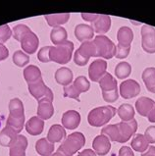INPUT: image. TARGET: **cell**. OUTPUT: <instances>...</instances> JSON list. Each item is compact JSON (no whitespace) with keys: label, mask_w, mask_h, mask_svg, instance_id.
I'll return each instance as SVG.
<instances>
[{"label":"cell","mask_w":155,"mask_h":156,"mask_svg":"<svg viewBox=\"0 0 155 156\" xmlns=\"http://www.w3.org/2000/svg\"><path fill=\"white\" fill-rule=\"evenodd\" d=\"M138 130V122L132 119L129 122H120L117 124L107 125L102 128L101 133L106 136L111 141L124 144L131 140Z\"/></svg>","instance_id":"obj_1"},{"label":"cell","mask_w":155,"mask_h":156,"mask_svg":"<svg viewBox=\"0 0 155 156\" xmlns=\"http://www.w3.org/2000/svg\"><path fill=\"white\" fill-rule=\"evenodd\" d=\"M86 144V136L81 132L72 133L62 141L56 151L62 154V156H73L79 150H81Z\"/></svg>","instance_id":"obj_2"},{"label":"cell","mask_w":155,"mask_h":156,"mask_svg":"<svg viewBox=\"0 0 155 156\" xmlns=\"http://www.w3.org/2000/svg\"><path fill=\"white\" fill-rule=\"evenodd\" d=\"M117 113V109L113 106H99L90 110L87 115V122L92 127H102L107 125Z\"/></svg>","instance_id":"obj_3"},{"label":"cell","mask_w":155,"mask_h":156,"mask_svg":"<svg viewBox=\"0 0 155 156\" xmlns=\"http://www.w3.org/2000/svg\"><path fill=\"white\" fill-rule=\"evenodd\" d=\"M74 51V43L70 41H66L57 46H51L49 51L50 61L58 64H67L72 59Z\"/></svg>","instance_id":"obj_4"},{"label":"cell","mask_w":155,"mask_h":156,"mask_svg":"<svg viewBox=\"0 0 155 156\" xmlns=\"http://www.w3.org/2000/svg\"><path fill=\"white\" fill-rule=\"evenodd\" d=\"M96 47L95 57L104 58V59H111L116 53V45L109 37L105 35H96L92 39Z\"/></svg>","instance_id":"obj_5"},{"label":"cell","mask_w":155,"mask_h":156,"mask_svg":"<svg viewBox=\"0 0 155 156\" xmlns=\"http://www.w3.org/2000/svg\"><path fill=\"white\" fill-rule=\"evenodd\" d=\"M96 47L93 41H85L74 53V62L78 66H86L91 57H95Z\"/></svg>","instance_id":"obj_6"},{"label":"cell","mask_w":155,"mask_h":156,"mask_svg":"<svg viewBox=\"0 0 155 156\" xmlns=\"http://www.w3.org/2000/svg\"><path fill=\"white\" fill-rule=\"evenodd\" d=\"M140 34L143 49L148 54L155 53V28L152 26L143 25Z\"/></svg>","instance_id":"obj_7"},{"label":"cell","mask_w":155,"mask_h":156,"mask_svg":"<svg viewBox=\"0 0 155 156\" xmlns=\"http://www.w3.org/2000/svg\"><path fill=\"white\" fill-rule=\"evenodd\" d=\"M28 88L30 93L32 94L37 101L41 100L43 98H48L53 101V92L49 87L45 86L43 80L41 79L39 81L33 83H28Z\"/></svg>","instance_id":"obj_8"},{"label":"cell","mask_w":155,"mask_h":156,"mask_svg":"<svg viewBox=\"0 0 155 156\" xmlns=\"http://www.w3.org/2000/svg\"><path fill=\"white\" fill-rule=\"evenodd\" d=\"M140 93V86L135 80L128 79L121 83L119 88V94L125 99H131L138 96Z\"/></svg>","instance_id":"obj_9"},{"label":"cell","mask_w":155,"mask_h":156,"mask_svg":"<svg viewBox=\"0 0 155 156\" xmlns=\"http://www.w3.org/2000/svg\"><path fill=\"white\" fill-rule=\"evenodd\" d=\"M21 47L22 50L28 55H32L37 52L38 45H39V39L37 35L35 34L33 30H30L26 33L21 39Z\"/></svg>","instance_id":"obj_10"},{"label":"cell","mask_w":155,"mask_h":156,"mask_svg":"<svg viewBox=\"0 0 155 156\" xmlns=\"http://www.w3.org/2000/svg\"><path fill=\"white\" fill-rule=\"evenodd\" d=\"M107 70V62L104 59H96L90 65L88 76L92 82L98 83L99 80L103 77Z\"/></svg>","instance_id":"obj_11"},{"label":"cell","mask_w":155,"mask_h":156,"mask_svg":"<svg viewBox=\"0 0 155 156\" xmlns=\"http://www.w3.org/2000/svg\"><path fill=\"white\" fill-rule=\"evenodd\" d=\"M62 126L68 130H75L81 124V114L76 110H68L62 115Z\"/></svg>","instance_id":"obj_12"},{"label":"cell","mask_w":155,"mask_h":156,"mask_svg":"<svg viewBox=\"0 0 155 156\" xmlns=\"http://www.w3.org/2000/svg\"><path fill=\"white\" fill-rule=\"evenodd\" d=\"M92 148L96 155L105 156L111 149V140L101 133V135L95 136V139L92 141Z\"/></svg>","instance_id":"obj_13"},{"label":"cell","mask_w":155,"mask_h":156,"mask_svg":"<svg viewBox=\"0 0 155 156\" xmlns=\"http://www.w3.org/2000/svg\"><path fill=\"white\" fill-rule=\"evenodd\" d=\"M93 35H94V30L90 25L79 24L75 28V37L82 43L85 41H92Z\"/></svg>","instance_id":"obj_14"},{"label":"cell","mask_w":155,"mask_h":156,"mask_svg":"<svg viewBox=\"0 0 155 156\" xmlns=\"http://www.w3.org/2000/svg\"><path fill=\"white\" fill-rule=\"evenodd\" d=\"M37 102V117L42 119L43 121L50 119L54 114V106H53L52 100L43 98Z\"/></svg>","instance_id":"obj_15"},{"label":"cell","mask_w":155,"mask_h":156,"mask_svg":"<svg viewBox=\"0 0 155 156\" xmlns=\"http://www.w3.org/2000/svg\"><path fill=\"white\" fill-rule=\"evenodd\" d=\"M67 136H66V130L65 128L59 124H54L50 127L49 131L47 133V137L48 141L51 144H56V142H61L63 141Z\"/></svg>","instance_id":"obj_16"},{"label":"cell","mask_w":155,"mask_h":156,"mask_svg":"<svg viewBox=\"0 0 155 156\" xmlns=\"http://www.w3.org/2000/svg\"><path fill=\"white\" fill-rule=\"evenodd\" d=\"M26 147H28V139L19 133L17 140L9 148V156H26Z\"/></svg>","instance_id":"obj_17"},{"label":"cell","mask_w":155,"mask_h":156,"mask_svg":"<svg viewBox=\"0 0 155 156\" xmlns=\"http://www.w3.org/2000/svg\"><path fill=\"white\" fill-rule=\"evenodd\" d=\"M92 28L98 35H104L111 29V18L109 15H99L98 19L92 23Z\"/></svg>","instance_id":"obj_18"},{"label":"cell","mask_w":155,"mask_h":156,"mask_svg":"<svg viewBox=\"0 0 155 156\" xmlns=\"http://www.w3.org/2000/svg\"><path fill=\"white\" fill-rule=\"evenodd\" d=\"M44 121L37 116H33L26 123V131L30 136H38L43 132Z\"/></svg>","instance_id":"obj_19"},{"label":"cell","mask_w":155,"mask_h":156,"mask_svg":"<svg viewBox=\"0 0 155 156\" xmlns=\"http://www.w3.org/2000/svg\"><path fill=\"white\" fill-rule=\"evenodd\" d=\"M18 135L19 133H17L14 130L6 126L0 132V145L3 146V147L10 148L13 144L17 140Z\"/></svg>","instance_id":"obj_20"},{"label":"cell","mask_w":155,"mask_h":156,"mask_svg":"<svg viewBox=\"0 0 155 156\" xmlns=\"http://www.w3.org/2000/svg\"><path fill=\"white\" fill-rule=\"evenodd\" d=\"M155 106V101L149 97L143 96L136 101V110L143 117H147L148 113Z\"/></svg>","instance_id":"obj_21"},{"label":"cell","mask_w":155,"mask_h":156,"mask_svg":"<svg viewBox=\"0 0 155 156\" xmlns=\"http://www.w3.org/2000/svg\"><path fill=\"white\" fill-rule=\"evenodd\" d=\"M54 78L55 81L59 84L66 87L72 83L74 74L72 72V70H70L67 67H62V68H59L55 72Z\"/></svg>","instance_id":"obj_22"},{"label":"cell","mask_w":155,"mask_h":156,"mask_svg":"<svg viewBox=\"0 0 155 156\" xmlns=\"http://www.w3.org/2000/svg\"><path fill=\"white\" fill-rule=\"evenodd\" d=\"M70 13H60V14H49L45 15L44 18L47 22L48 26L52 28L62 27V25L66 24L70 19Z\"/></svg>","instance_id":"obj_23"},{"label":"cell","mask_w":155,"mask_h":156,"mask_svg":"<svg viewBox=\"0 0 155 156\" xmlns=\"http://www.w3.org/2000/svg\"><path fill=\"white\" fill-rule=\"evenodd\" d=\"M117 39L118 43L125 46H131L134 39V33L129 27H121L117 32Z\"/></svg>","instance_id":"obj_24"},{"label":"cell","mask_w":155,"mask_h":156,"mask_svg":"<svg viewBox=\"0 0 155 156\" xmlns=\"http://www.w3.org/2000/svg\"><path fill=\"white\" fill-rule=\"evenodd\" d=\"M54 144L48 141L46 137L38 140L35 142V150L41 156H50L54 153Z\"/></svg>","instance_id":"obj_25"},{"label":"cell","mask_w":155,"mask_h":156,"mask_svg":"<svg viewBox=\"0 0 155 156\" xmlns=\"http://www.w3.org/2000/svg\"><path fill=\"white\" fill-rule=\"evenodd\" d=\"M143 81L146 87V90L151 93H155V68L148 67L144 69L141 75Z\"/></svg>","instance_id":"obj_26"},{"label":"cell","mask_w":155,"mask_h":156,"mask_svg":"<svg viewBox=\"0 0 155 156\" xmlns=\"http://www.w3.org/2000/svg\"><path fill=\"white\" fill-rule=\"evenodd\" d=\"M24 78L28 83H33L39 81L41 78V71L35 65H30L24 70Z\"/></svg>","instance_id":"obj_27"},{"label":"cell","mask_w":155,"mask_h":156,"mask_svg":"<svg viewBox=\"0 0 155 156\" xmlns=\"http://www.w3.org/2000/svg\"><path fill=\"white\" fill-rule=\"evenodd\" d=\"M99 87L101 88L102 91H110V90H114L118 88V83H117V80L115 79L113 76L106 72L105 75L102 78L99 80Z\"/></svg>","instance_id":"obj_28"},{"label":"cell","mask_w":155,"mask_h":156,"mask_svg":"<svg viewBox=\"0 0 155 156\" xmlns=\"http://www.w3.org/2000/svg\"><path fill=\"white\" fill-rule=\"evenodd\" d=\"M131 146L132 150L138 151V152H144L149 147L148 141L145 139L144 135L141 133H136L131 141Z\"/></svg>","instance_id":"obj_29"},{"label":"cell","mask_w":155,"mask_h":156,"mask_svg":"<svg viewBox=\"0 0 155 156\" xmlns=\"http://www.w3.org/2000/svg\"><path fill=\"white\" fill-rule=\"evenodd\" d=\"M117 114L123 122H129L131 120L135 119L136 110L132 105L129 103H124L119 106V108L117 109Z\"/></svg>","instance_id":"obj_30"},{"label":"cell","mask_w":155,"mask_h":156,"mask_svg":"<svg viewBox=\"0 0 155 156\" xmlns=\"http://www.w3.org/2000/svg\"><path fill=\"white\" fill-rule=\"evenodd\" d=\"M67 37H68L67 30H66V29L63 28V27L53 28L50 33V39L55 46L65 42L67 41Z\"/></svg>","instance_id":"obj_31"},{"label":"cell","mask_w":155,"mask_h":156,"mask_svg":"<svg viewBox=\"0 0 155 156\" xmlns=\"http://www.w3.org/2000/svg\"><path fill=\"white\" fill-rule=\"evenodd\" d=\"M9 115L17 118L25 116L24 104L20 98L15 97V98H12L10 100L9 102Z\"/></svg>","instance_id":"obj_32"},{"label":"cell","mask_w":155,"mask_h":156,"mask_svg":"<svg viewBox=\"0 0 155 156\" xmlns=\"http://www.w3.org/2000/svg\"><path fill=\"white\" fill-rule=\"evenodd\" d=\"M132 73V66L128 62H120L115 67V76L120 79L124 80L128 78Z\"/></svg>","instance_id":"obj_33"},{"label":"cell","mask_w":155,"mask_h":156,"mask_svg":"<svg viewBox=\"0 0 155 156\" xmlns=\"http://www.w3.org/2000/svg\"><path fill=\"white\" fill-rule=\"evenodd\" d=\"M25 120H26L25 116L17 118V117H12V116L9 115L8 119H7L6 126L11 128L12 130H14L17 133H20L25 126Z\"/></svg>","instance_id":"obj_34"},{"label":"cell","mask_w":155,"mask_h":156,"mask_svg":"<svg viewBox=\"0 0 155 156\" xmlns=\"http://www.w3.org/2000/svg\"><path fill=\"white\" fill-rule=\"evenodd\" d=\"M73 84L79 94L88 91L90 88V83L85 76H79V77L76 78V80L73 82Z\"/></svg>","instance_id":"obj_35"},{"label":"cell","mask_w":155,"mask_h":156,"mask_svg":"<svg viewBox=\"0 0 155 156\" xmlns=\"http://www.w3.org/2000/svg\"><path fill=\"white\" fill-rule=\"evenodd\" d=\"M13 62L18 67H24L30 62V56L23 50H17L13 54Z\"/></svg>","instance_id":"obj_36"},{"label":"cell","mask_w":155,"mask_h":156,"mask_svg":"<svg viewBox=\"0 0 155 156\" xmlns=\"http://www.w3.org/2000/svg\"><path fill=\"white\" fill-rule=\"evenodd\" d=\"M30 30H30L26 25H24V24L16 25L12 30L13 37H14V38L17 41H21L22 37H23L26 33H29Z\"/></svg>","instance_id":"obj_37"},{"label":"cell","mask_w":155,"mask_h":156,"mask_svg":"<svg viewBox=\"0 0 155 156\" xmlns=\"http://www.w3.org/2000/svg\"><path fill=\"white\" fill-rule=\"evenodd\" d=\"M63 91H64L65 97H69V98H73L77 101H81V99H79V93L78 92V90H76V88H75L73 83L64 87Z\"/></svg>","instance_id":"obj_38"},{"label":"cell","mask_w":155,"mask_h":156,"mask_svg":"<svg viewBox=\"0 0 155 156\" xmlns=\"http://www.w3.org/2000/svg\"><path fill=\"white\" fill-rule=\"evenodd\" d=\"M13 35L12 30L8 25H3L0 26V44L3 45L9 38Z\"/></svg>","instance_id":"obj_39"},{"label":"cell","mask_w":155,"mask_h":156,"mask_svg":"<svg viewBox=\"0 0 155 156\" xmlns=\"http://www.w3.org/2000/svg\"><path fill=\"white\" fill-rule=\"evenodd\" d=\"M131 46H125L122 44H117L116 46V53H115V57L118 59H125L130 54Z\"/></svg>","instance_id":"obj_40"},{"label":"cell","mask_w":155,"mask_h":156,"mask_svg":"<svg viewBox=\"0 0 155 156\" xmlns=\"http://www.w3.org/2000/svg\"><path fill=\"white\" fill-rule=\"evenodd\" d=\"M119 90L118 88L114 90H110V91H102V97L104 101L108 102V103H113V102L117 101L119 98Z\"/></svg>","instance_id":"obj_41"},{"label":"cell","mask_w":155,"mask_h":156,"mask_svg":"<svg viewBox=\"0 0 155 156\" xmlns=\"http://www.w3.org/2000/svg\"><path fill=\"white\" fill-rule=\"evenodd\" d=\"M51 46H43L41 48L37 53V59L42 62V63H48L50 62V56H49V51H50Z\"/></svg>","instance_id":"obj_42"},{"label":"cell","mask_w":155,"mask_h":156,"mask_svg":"<svg viewBox=\"0 0 155 156\" xmlns=\"http://www.w3.org/2000/svg\"><path fill=\"white\" fill-rule=\"evenodd\" d=\"M144 136L148 144H155V126H149L144 132Z\"/></svg>","instance_id":"obj_43"},{"label":"cell","mask_w":155,"mask_h":156,"mask_svg":"<svg viewBox=\"0 0 155 156\" xmlns=\"http://www.w3.org/2000/svg\"><path fill=\"white\" fill-rule=\"evenodd\" d=\"M81 15L86 22H90V23L95 22L99 17V14H93V13H82Z\"/></svg>","instance_id":"obj_44"},{"label":"cell","mask_w":155,"mask_h":156,"mask_svg":"<svg viewBox=\"0 0 155 156\" xmlns=\"http://www.w3.org/2000/svg\"><path fill=\"white\" fill-rule=\"evenodd\" d=\"M118 156H135L134 151L129 146H122L119 150V155Z\"/></svg>","instance_id":"obj_45"},{"label":"cell","mask_w":155,"mask_h":156,"mask_svg":"<svg viewBox=\"0 0 155 156\" xmlns=\"http://www.w3.org/2000/svg\"><path fill=\"white\" fill-rule=\"evenodd\" d=\"M9 56V50L6 46L1 45L0 44V61H3L5 60L6 58H8Z\"/></svg>","instance_id":"obj_46"},{"label":"cell","mask_w":155,"mask_h":156,"mask_svg":"<svg viewBox=\"0 0 155 156\" xmlns=\"http://www.w3.org/2000/svg\"><path fill=\"white\" fill-rule=\"evenodd\" d=\"M96 153L94 152V150L93 149H90V148H87V149H83V151H81L78 156H95Z\"/></svg>","instance_id":"obj_47"},{"label":"cell","mask_w":155,"mask_h":156,"mask_svg":"<svg viewBox=\"0 0 155 156\" xmlns=\"http://www.w3.org/2000/svg\"><path fill=\"white\" fill-rule=\"evenodd\" d=\"M141 156H155V146H149L148 149L141 154Z\"/></svg>","instance_id":"obj_48"},{"label":"cell","mask_w":155,"mask_h":156,"mask_svg":"<svg viewBox=\"0 0 155 156\" xmlns=\"http://www.w3.org/2000/svg\"><path fill=\"white\" fill-rule=\"evenodd\" d=\"M146 118L148 119V121L150 123H155V106L151 109V111H150V112L148 113Z\"/></svg>","instance_id":"obj_49"},{"label":"cell","mask_w":155,"mask_h":156,"mask_svg":"<svg viewBox=\"0 0 155 156\" xmlns=\"http://www.w3.org/2000/svg\"><path fill=\"white\" fill-rule=\"evenodd\" d=\"M50 156H62V154L61 153H59L58 151H56V152H54L52 155H50Z\"/></svg>","instance_id":"obj_50"},{"label":"cell","mask_w":155,"mask_h":156,"mask_svg":"<svg viewBox=\"0 0 155 156\" xmlns=\"http://www.w3.org/2000/svg\"><path fill=\"white\" fill-rule=\"evenodd\" d=\"M0 126H1V121H0Z\"/></svg>","instance_id":"obj_51"},{"label":"cell","mask_w":155,"mask_h":156,"mask_svg":"<svg viewBox=\"0 0 155 156\" xmlns=\"http://www.w3.org/2000/svg\"><path fill=\"white\" fill-rule=\"evenodd\" d=\"M95 156H96V155H95Z\"/></svg>","instance_id":"obj_52"}]
</instances>
